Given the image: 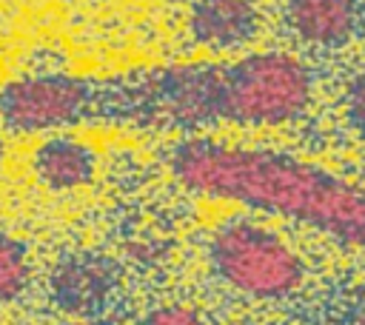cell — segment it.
<instances>
[{
  "mask_svg": "<svg viewBox=\"0 0 365 325\" xmlns=\"http://www.w3.org/2000/svg\"><path fill=\"white\" fill-rule=\"evenodd\" d=\"M174 180L208 200L308 225L339 245L365 248V188L285 151L185 137L168 148Z\"/></svg>",
  "mask_w": 365,
  "mask_h": 325,
  "instance_id": "obj_1",
  "label": "cell"
},
{
  "mask_svg": "<svg viewBox=\"0 0 365 325\" xmlns=\"http://www.w3.org/2000/svg\"><path fill=\"white\" fill-rule=\"evenodd\" d=\"M311 97L314 74L291 51H251L222 63V123L288 125L308 111Z\"/></svg>",
  "mask_w": 365,
  "mask_h": 325,
  "instance_id": "obj_2",
  "label": "cell"
},
{
  "mask_svg": "<svg viewBox=\"0 0 365 325\" xmlns=\"http://www.w3.org/2000/svg\"><path fill=\"white\" fill-rule=\"evenodd\" d=\"M208 265L228 288L254 299L291 296L305 277L299 254L282 234L248 217L225 220L211 234Z\"/></svg>",
  "mask_w": 365,
  "mask_h": 325,
  "instance_id": "obj_3",
  "label": "cell"
},
{
  "mask_svg": "<svg viewBox=\"0 0 365 325\" xmlns=\"http://www.w3.org/2000/svg\"><path fill=\"white\" fill-rule=\"evenodd\" d=\"M88 77L26 71L0 83V128L6 137H43L86 125Z\"/></svg>",
  "mask_w": 365,
  "mask_h": 325,
  "instance_id": "obj_4",
  "label": "cell"
},
{
  "mask_svg": "<svg viewBox=\"0 0 365 325\" xmlns=\"http://www.w3.org/2000/svg\"><path fill=\"white\" fill-rule=\"evenodd\" d=\"M29 168L43 188L54 194H68L94 182L100 168V154L80 134L54 131L37 137V145L31 148L29 157Z\"/></svg>",
  "mask_w": 365,
  "mask_h": 325,
  "instance_id": "obj_5",
  "label": "cell"
},
{
  "mask_svg": "<svg viewBox=\"0 0 365 325\" xmlns=\"http://www.w3.org/2000/svg\"><path fill=\"white\" fill-rule=\"evenodd\" d=\"M259 31V11L251 0H194L188 34L205 51H234Z\"/></svg>",
  "mask_w": 365,
  "mask_h": 325,
  "instance_id": "obj_6",
  "label": "cell"
},
{
  "mask_svg": "<svg viewBox=\"0 0 365 325\" xmlns=\"http://www.w3.org/2000/svg\"><path fill=\"white\" fill-rule=\"evenodd\" d=\"M285 23L297 40L314 48L345 46L356 29L354 0H288Z\"/></svg>",
  "mask_w": 365,
  "mask_h": 325,
  "instance_id": "obj_7",
  "label": "cell"
},
{
  "mask_svg": "<svg viewBox=\"0 0 365 325\" xmlns=\"http://www.w3.org/2000/svg\"><path fill=\"white\" fill-rule=\"evenodd\" d=\"M29 282V248L0 231V305L14 302Z\"/></svg>",
  "mask_w": 365,
  "mask_h": 325,
  "instance_id": "obj_8",
  "label": "cell"
},
{
  "mask_svg": "<svg viewBox=\"0 0 365 325\" xmlns=\"http://www.w3.org/2000/svg\"><path fill=\"white\" fill-rule=\"evenodd\" d=\"M342 105H345V120H348V125H351L359 137H365V68L351 77V83H348V88H345Z\"/></svg>",
  "mask_w": 365,
  "mask_h": 325,
  "instance_id": "obj_9",
  "label": "cell"
},
{
  "mask_svg": "<svg viewBox=\"0 0 365 325\" xmlns=\"http://www.w3.org/2000/svg\"><path fill=\"white\" fill-rule=\"evenodd\" d=\"M140 325H208L205 316L191 305H160L148 311Z\"/></svg>",
  "mask_w": 365,
  "mask_h": 325,
  "instance_id": "obj_10",
  "label": "cell"
},
{
  "mask_svg": "<svg viewBox=\"0 0 365 325\" xmlns=\"http://www.w3.org/2000/svg\"><path fill=\"white\" fill-rule=\"evenodd\" d=\"M3 165H6V134L0 128V171H3Z\"/></svg>",
  "mask_w": 365,
  "mask_h": 325,
  "instance_id": "obj_11",
  "label": "cell"
},
{
  "mask_svg": "<svg viewBox=\"0 0 365 325\" xmlns=\"http://www.w3.org/2000/svg\"><path fill=\"white\" fill-rule=\"evenodd\" d=\"M68 3H71V0H68Z\"/></svg>",
  "mask_w": 365,
  "mask_h": 325,
  "instance_id": "obj_12",
  "label": "cell"
}]
</instances>
